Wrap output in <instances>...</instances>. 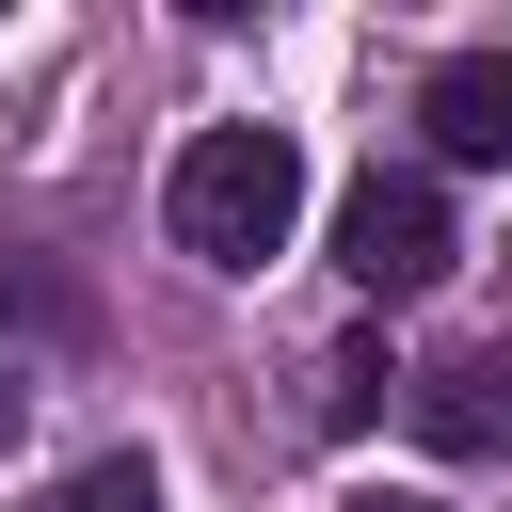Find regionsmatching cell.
Wrapping results in <instances>:
<instances>
[{
  "mask_svg": "<svg viewBox=\"0 0 512 512\" xmlns=\"http://www.w3.org/2000/svg\"><path fill=\"white\" fill-rule=\"evenodd\" d=\"M160 224H176V256H208V272H272L288 224H304V144H288V128H192L176 176H160Z\"/></svg>",
  "mask_w": 512,
  "mask_h": 512,
  "instance_id": "1",
  "label": "cell"
},
{
  "mask_svg": "<svg viewBox=\"0 0 512 512\" xmlns=\"http://www.w3.org/2000/svg\"><path fill=\"white\" fill-rule=\"evenodd\" d=\"M448 256H464V240H448V192H432V176H352V208H336V272H352L368 304H416Z\"/></svg>",
  "mask_w": 512,
  "mask_h": 512,
  "instance_id": "2",
  "label": "cell"
},
{
  "mask_svg": "<svg viewBox=\"0 0 512 512\" xmlns=\"http://www.w3.org/2000/svg\"><path fill=\"white\" fill-rule=\"evenodd\" d=\"M416 128H432V160H512V48H448L416 80Z\"/></svg>",
  "mask_w": 512,
  "mask_h": 512,
  "instance_id": "3",
  "label": "cell"
},
{
  "mask_svg": "<svg viewBox=\"0 0 512 512\" xmlns=\"http://www.w3.org/2000/svg\"><path fill=\"white\" fill-rule=\"evenodd\" d=\"M416 432L464 448V464H512V336H496V352H448V368L416 384Z\"/></svg>",
  "mask_w": 512,
  "mask_h": 512,
  "instance_id": "4",
  "label": "cell"
},
{
  "mask_svg": "<svg viewBox=\"0 0 512 512\" xmlns=\"http://www.w3.org/2000/svg\"><path fill=\"white\" fill-rule=\"evenodd\" d=\"M48 512H160V480H144V464H80Z\"/></svg>",
  "mask_w": 512,
  "mask_h": 512,
  "instance_id": "5",
  "label": "cell"
},
{
  "mask_svg": "<svg viewBox=\"0 0 512 512\" xmlns=\"http://www.w3.org/2000/svg\"><path fill=\"white\" fill-rule=\"evenodd\" d=\"M368 400H384V352H336V368H320V416H336V432H368Z\"/></svg>",
  "mask_w": 512,
  "mask_h": 512,
  "instance_id": "6",
  "label": "cell"
},
{
  "mask_svg": "<svg viewBox=\"0 0 512 512\" xmlns=\"http://www.w3.org/2000/svg\"><path fill=\"white\" fill-rule=\"evenodd\" d=\"M352 512H432V496H352Z\"/></svg>",
  "mask_w": 512,
  "mask_h": 512,
  "instance_id": "7",
  "label": "cell"
},
{
  "mask_svg": "<svg viewBox=\"0 0 512 512\" xmlns=\"http://www.w3.org/2000/svg\"><path fill=\"white\" fill-rule=\"evenodd\" d=\"M0 432H16V400H0Z\"/></svg>",
  "mask_w": 512,
  "mask_h": 512,
  "instance_id": "8",
  "label": "cell"
}]
</instances>
